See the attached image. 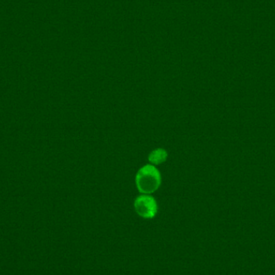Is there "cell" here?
Wrapping results in <instances>:
<instances>
[{"instance_id":"obj_1","label":"cell","mask_w":275,"mask_h":275,"mask_svg":"<svg viewBox=\"0 0 275 275\" xmlns=\"http://www.w3.org/2000/svg\"><path fill=\"white\" fill-rule=\"evenodd\" d=\"M161 182L160 172L152 164L142 167L135 176L137 188L143 194L150 195L155 192L160 187Z\"/></svg>"},{"instance_id":"obj_2","label":"cell","mask_w":275,"mask_h":275,"mask_svg":"<svg viewBox=\"0 0 275 275\" xmlns=\"http://www.w3.org/2000/svg\"><path fill=\"white\" fill-rule=\"evenodd\" d=\"M134 209L142 217L151 219L156 215L158 205L154 197L148 194L138 196L134 201Z\"/></svg>"},{"instance_id":"obj_3","label":"cell","mask_w":275,"mask_h":275,"mask_svg":"<svg viewBox=\"0 0 275 275\" xmlns=\"http://www.w3.org/2000/svg\"><path fill=\"white\" fill-rule=\"evenodd\" d=\"M167 151L163 148H157L155 150L152 151L148 156V161L150 162L152 165H160L162 163H165L167 160Z\"/></svg>"}]
</instances>
